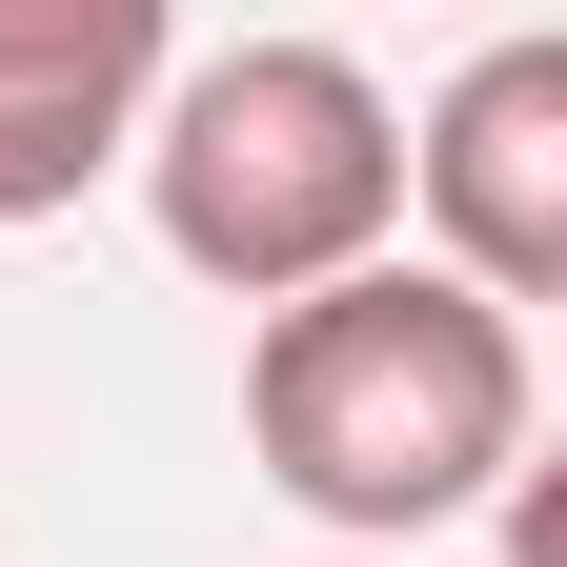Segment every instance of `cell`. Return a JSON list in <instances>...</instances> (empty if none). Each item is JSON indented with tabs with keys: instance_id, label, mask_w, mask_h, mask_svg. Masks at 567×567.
Instances as JSON below:
<instances>
[{
	"instance_id": "2",
	"label": "cell",
	"mask_w": 567,
	"mask_h": 567,
	"mask_svg": "<svg viewBox=\"0 0 567 567\" xmlns=\"http://www.w3.org/2000/svg\"><path fill=\"white\" fill-rule=\"evenodd\" d=\"M122 163H142L163 264L224 284V305H305V284H344V264L405 244V102H385L344 41L163 61V102H142Z\"/></svg>"
},
{
	"instance_id": "1",
	"label": "cell",
	"mask_w": 567,
	"mask_h": 567,
	"mask_svg": "<svg viewBox=\"0 0 567 567\" xmlns=\"http://www.w3.org/2000/svg\"><path fill=\"white\" fill-rule=\"evenodd\" d=\"M527 425H547L527 324L486 305V284L405 264V244L244 324V446H264V486H284L324 547H385V567H405L425 527L507 507Z\"/></svg>"
},
{
	"instance_id": "3",
	"label": "cell",
	"mask_w": 567,
	"mask_h": 567,
	"mask_svg": "<svg viewBox=\"0 0 567 567\" xmlns=\"http://www.w3.org/2000/svg\"><path fill=\"white\" fill-rule=\"evenodd\" d=\"M405 224L446 284H486V305H547L567 284V41H486L446 102L405 122Z\"/></svg>"
},
{
	"instance_id": "5",
	"label": "cell",
	"mask_w": 567,
	"mask_h": 567,
	"mask_svg": "<svg viewBox=\"0 0 567 567\" xmlns=\"http://www.w3.org/2000/svg\"><path fill=\"white\" fill-rule=\"evenodd\" d=\"M324 567H385V547H324Z\"/></svg>"
},
{
	"instance_id": "4",
	"label": "cell",
	"mask_w": 567,
	"mask_h": 567,
	"mask_svg": "<svg viewBox=\"0 0 567 567\" xmlns=\"http://www.w3.org/2000/svg\"><path fill=\"white\" fill-rule=\"evenodd\" d=\"M183 0H0V224H61L82 183H122L142 102H163Z\"/></svg>"
}]
</instances>
